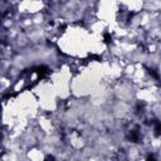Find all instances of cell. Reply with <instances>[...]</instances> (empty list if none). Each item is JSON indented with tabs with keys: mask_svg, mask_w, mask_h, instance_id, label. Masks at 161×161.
Listing matches in <instances>:
<instances>
[{
	"mask_svg": "<svg viewBox=\"0 0 161 161\" xmlns=\"http://www.w3.org/2000/svg\"><path fill=\"white\" fill-rule=\"evenodd\" d=\"M104 38H106V42H111V36H109L108 34H106V35H104Z\"/></svg>",
	"mask_w": 161,
	"mask_h": 161,
	"instance_id": "cell-2",
	"label": "cell"
},
{
	"mask_svg": "<svg viewBox=\"0 0 161 161\" xmlns=\"http://www.w3.org/2000/svg\"><path fill=\"white\" fill-rule=\"evenodd\" d=\"M155 131H156V135H161V123L160 122L155 123Z\"/></svg>",
	"mask_w": 161,
	"mask_h": 161,
	"instance_id": "cell-1",
	"label": "cell"
}]
</instances>
